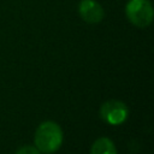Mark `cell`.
Wrapping results in <instances>:
<instances>
[{
    "label": "cell",
    "mask_w": 154,
    "mask_h": 154,
    "mask_svg": "<svg viewBox=\"0 0 154 154\" xmlns=\"http://www.w3.org/2000/svg\"><path fill=\"white\" fill-rule=\"evenodd\" d=\"M16 154H40V150L32 146H23L16 152Z\"/></svg>",
    "instance_id": "cell-6"
},
{
    "label": "cell",
    "mask_w": 154,
    "mask_h": 154,
    "mask_svg": "<svg viewBox=\"0 0 154 154\" xmlns=\"http://www.w3.org/2000/svg\"><path fill=\"white\" fill-rule=\"evenodd\" d=\"M35 146L42 153H54L63 143L61 128L52 120L43 122L35 131Z\"/></svg>",
    "instance_id": "cell-1"
},
{
    "label": "cell",
    "mask_w": 154,
    "mask_h": 154,
    "mask_svg": "<svg viewBox=\"0 0 154 154\" xmlns=\"http://www.w3.org/2000/svg\"><path fill=\"white\" fill-rule=\"evenodd\" d=\"M78 13L81 18L89 24H97L105 17L103 7L95 0H81Z\"/></svg>",
    "instance_id": "cell-4"
},
{
    "label": "cell",
    "mask_w": 154,
    "mask_h": 154,
    "mask_svg": "<svg viewBox=\"0 0 154 154\" xmlns=\"http://www.w3.org/2000/svg\"><path fill=\"white\" fill-rule=\"evenodd\" d=\"M129 109L123 101L108 100L100 107V117L103 122L111 125H119L126 120Z\"/></svg>",
    "instance_id": "cell-3"
},
{
    "label": "cell",
    "mask_w": 154,
    "mask_h": 154,
    "mask_svg": "<svg viewBox=\"0 0 154 154\" xmlns=\"http://www.w3.org/2000/svg\"><path fill=\"white\" fill-rule=\"evenodd\" d=\"M90 154H117V149L109 138L100 137L93 143Z\"/></svg>",
    "instance_id": "cell-5"
},
{
    "label": "cell",
    "mask_w": 154,
    "mask_h": 154,
    "mask_svg": "<svg viewBox=\"0 0 154 154\" xmlns=\"http://www.w3.org/2000/svg\"><path fill=\"white\" fill-rule=\"evenodd\" d=\"M125 14L131 24L137 28H147L153 22V6L149 0H129Z\"/></svg>",
    "instance_id": "cell-2"
}]
</instances>
